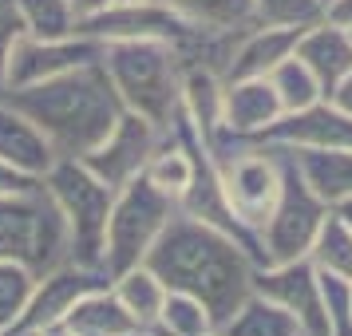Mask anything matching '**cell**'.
Segmentation results:
<instances>
[{
    "label": "cell",
    "instance_id": "cell-21",
    "mask_svg": "<svg viewBox=\"0 0 352 336\" xmlns=\"http://www.w3.org/2000/svg\"><path fill=\"white\" fill-rule=\"evenodd\" d=\"M111 293L119 297V304L127 309L139 328H155L162 304H166V293L170 289L159 281V273L151 265H131V269L115 273L111 277Z\"/></svg>",
    "mask_w": 352,
    "mask_h": 336
},
{
    "label": "cell",
    "instance_id": "cell-24",
    "mask_svg": "<svg viewBox=\"0 0 352 336\" xmlns=\"http://www.w3.org/2000/svg\"><path fill=\"white\" fill-rule=\"evenodd\" d=\"M151 333L159 336H218V317L190 293H166L159 320Z\"/></svg>",
    "mask_w": 352,
    "mask_h": 336
},
{
    "label": "cell",
    "instance_id": "cell-30",
    "mask_svg": "<svg viewBox=\"0 0 352 336\" xmlns=\"http://www.w3.org/2000/svg\"><path fill=\"white\" fill-rule=\"evenodd\" d=\"M324 16V0H254V24L309 28Z\"/></svg>",
    "mask_w": 352,
    "mask_h": 336
},
{
    "label": "cell",
    "instance_id": "cell-38",
    "mask_svg": "<svg viewBox=\"0 0 352 336\" xmlns=\"http://www.w3.org/2000/svg\"><path fill=\"white\" fill-rule=\"evenodd\" d=\"M16 336H40V333H16Z\"/></svg>",
    "mask_w": 352,
    "mask_h": 336
},
{
    "label": "cell",
    "instance_id": "cell-4",
    "mask_svg": "<svg viewBox=\"0 0 352 336\" xmlns=\"http://www.w3.org/2000/svg\"><path fill=\"white\" fill-rule=\"evenodd\" d=\"M0 261H20L36 277L72 261L67 222L44 182L36 190L0 198Z\"/></svg>",
    "mask_w": 352,
    "mask_h": 336
},
{
    "label": "cell",
    "instance_id": "cell-18",
    "mask_svg": "<svg viewBox=\"0 0 352 336\" xmlns=\"http://www.w3.org/2000/svg\"><path fill=\"white\" fill-rule=\"evenodd\" d=\"M60 328H67L72 336H131V333H139L135 317L119 304L111 285H103V289H96V293H87V297H80Z\"/></svg>",
    "mask_w": 352,
    "mask_h": 336
},
{
    "label": "cell",
    "instance_id": "cell-8",
    "mask_svg": "<svg viewBox=\"0 0 352 336\" xmlns=\"http://www.w3.org/2000/svg\"><path fill=\"white\" fill-rule=\"evenodd\" d=\"M166 135L170 131H162L159 123H151V119H143V115H135V111H123L119 123L107 131V139L80 162L87 170H96L107 186L119 190V186H127V182H135V178L143 175L151 155L162 146Z\"/></svg>",
    "mask_w": 352,
    "mask_h": 336
},
{
    "label": "cell",
    "instance_id": "cell-12",
    "mask_svg": "<svg viewBox=\"0 0 352 336\" xmlns=\"http://www.w3.org/2000/svg\"><path fill=\"white\" fill-rule=\"evenodd\" d=\"M261 143L273 146H324V150H352V115L340 111L333 99H320L305 111L281 115Z\"/></svg>",
    "mask_w": 352,
    "mask_h": 336
},
{
    "label": "cell",
    "instance_id": "cell-3",
    "mask_svg": "<svg viewBox=\"0 0 352 336\" xmlns=\"http://www.w3.org/2000/svg\"><path fill=\"white\" fill-rule=\"evenodd\" d=\"M103 67L123 99V111L143 115L162 131L175 127V119L182 115V76H186L182 52L159 40H115L103 44Z\"/></svg>",
    "mask_w": 352,
    "mask_h": 336
},
{
    "label": "cell",
    "instance_id": "cell-16",
    "mask_svg": "<svg viewBox=\"0 0 352 336\" xmlns=\"http://www.w3.org/2000/svg\"><path fill=\"white\" fill-rule=\"evenodd\" d=\"M301 28H285V24H250L238 36V44L230 52L222 80H261L270 76L273 67L281 64L285 56H293Z\"/></svg>",
    "mask_w": 352,
    "mask_h": 336
},
{
    "label": "cell",
    "instance_id": "cell-33",
    "mask_svg": "<svg viewBox=\"0 0 352 336\" xmlns=\"http://www.w3.org/2000/svg\"><path fill=\"white\" fill-rule=\"evenodd\" d=\"M67 4L76 8V16H80V20H87V16H96V12H103L111 0H67Z\"/></svg>",
    "mask_w": 352,
    "mask_h": 336
},
{
    "label": "cell",
    "instance_id": "cell-20",
    "mask_svg": "<svg viewBox=\"0 0 352 336\" xmlns=\"http://www.w3.org/2000/svg\"><path fill=\"white\" fill-rule=\"evenodd\" d=\"M218 336H309L297 324L293 313H285L277 301L261 297V293H250L245 301L222 320Z\"/></svg>",
    "mask_w": 352,
    "mask_h": 336
},
{
    "label": "cell",
    "instance_id": "cell-15",
    "mask_svg": "<svg viewBox=\"0 0 352 336\" xmlns=\"http://www.w3.org/2000/svg\"><path fill=\"white\" fill-rule=\"evenodd\" d=\"M0 159L8 166H16L20 175L40 178V182L60 162L56 146L48 143V135L36 127L20 107H12L8 99H0Z\"/></svg>",
    "mask_w": 352,
    "mask_h": 336
},
{
    "label": "cell",
    "instance_id": "cell-39",
    "mask_svg": "<svg viewBox=\"0 0 352 336\" xmlns=\"http://www.w3.org/2000/svg\"><path fill=\"white\" fill-rule=\"evenodd\" d=\"M0 336H8V333H4V328H0Z\"/></svg>",
    "mask_w": 352,
    "mask_h": 336
},
{
    "label": "cell",
    "instance_id": "cell-22",
    "mask_svg": "<svg viewBox=\"0 0 352 336\" xmlns=\"http://www.w3.org/2000/svg\"><path fill=\"white\" fill-rule=\"evenodd\" d=\"M190 175H194L190 146H186V139H182L175 127H170V135L162 139V146L151 155V162H146L143 178L151 182V186H159L162 194H170V198L178 202V198L186 194V186H190Z\"/></svg>",
    "mask_w": 352,
    "mask_h": 336
},
{
    "label": "cell",
    "instance_id": "cell-37",
    "mask_svg": "<svg viewBox=\"0 0 352 336\" xmlns=\"http://www.w3.org/2000/svg\"><path fill=\"white\" fill-rule=\"evenodd\" d=\"M131 336H159V333H151V328H139V333H131Z\"/></svg>",
    "mask_w": 352,
    "mask_h": 336
},
{
    "label": "cell",
    "instance_id": "cell-17",
    "mask_svg": "<svg viewBox=\"0 0 352 336\" xmlns=\"http://www.w3.org/2000/svg\"><path fill=\"white\" fill-rule=\"evenodd\" d=\"M305 186L333 210L352 198V150H324V146H285Z\"/></svg>",
    "mask_w": 352,
    "mask_h": 336
},
{
    "label": "cell",
    "instance_id": "cell-11",
    "mask_svg": "<svg viewBox=\"0 0 352 336\" xmlns=\"http://www.w3.org/2000/svg\"><path fill=\"white\" fill-rule=\"evenodd\" d=\"M103 60V44L91 36H64V40H36V36H20L12 48V67H8V91L12 87H28V83L56 80L64 71H76L83 64Z\"/></svg>",
    "mask_w": 352,
    "mask_h": 336
},
{
    "label": "cell",
    "instance_id": "cell-25",
    "mask_svg": "<svg viewBox=\"0 0 352 336\" xmlns=\"http://www.w3.org/2000/svg\"><path fill=\"white\" fill-rule=\"evenodd\" d=\"M16 16L24 24V36L36 40H64L80 32V16L67 0H12Z\"/></svg>",
    "mask_w": 352,
    "mask_h": 336
},
{
    "label": "cell",
    "instance_id": "cell-26",
    "mask_svg": "<svg viewBox=\"0 0 352 336\" xmlns=\"http://www.w3.org/2000/svg\"><path fill=\"white\" fill-rule=\"evenodd\" d=\"M265 80H270V87L277 91V103H281V111H285V115L305 111V107H313V103L324 99V87H320L317 76H313L297 56H285V60L273 67Z\"/></svg>",
    "mask_w": 352,
    "mask_h": 336
},
{
    "label": "cell",
    "instance_id": "cell-41",
    "mask_svg": "<svg viewBox=\"0 0 352 336\" xmlns=\"http://www.w3.org/2000/svg\"><path fill=\"white\" fill-rule=\"evenodd\" d=\"M349 36H352V32H349Z\"/></svg>",
    "mask_w": 352,
    "mask_h": 336
},
{
    "label": "cell",
    "instance_id": "cell-9",
    "mask_svg": "<svg viewBox=\"0 0 352 336\" xmlns=\"http://www.w3.org/2000/svg\"><path fill=\"white\" fill-rule=\"evenodd\" d=\"M103 285H111L107 273L91 269V265H76V261H64V265H56V269L40 273L32 297H28V309H24V317L16 320V328L8 336L60 328L64 317L76 309V301L87 297V293H96V289H103Z\"/></svg>",
    "mask_w": 352,
    "mask_h": 336
},
{
    "label": "cell",
    "instance_id": "cell-7",
    "mask_svg": "<svg viewBox=\"0 0 352 336\" xmlns=\"http://www.w3.org/2000/svg\"><path fill=\"white\" fill-rule=\"evenodd\" d=\"M277 150H281V194H277V202H273V214L261 222V229H257L265 265L305 257L309 245H313V238H317L320 222L329 218V206L305 186V178L297 175V166H293V159L285 155V146H277Z\"/></svg>",
    "mask_w": 352,
    "mask_h": 336
},
{
    "label": "cell",
    "instance_id": "cell-35",
    "mask_svg": "<svg viewBox=\"0 0 352 336\" xmlns=\"http://www.w3.org/2000/svg\"><path fill=\"white\" fill-rule=\"evenodd\" d=\"M333 210L340 214V222H344V225L352 229V198H344V202H340V206H333Z\"/></svg>",
    "mask_w": 352,
    "mask_h": 336
},
{
    "label": "cell",
    "instance_id": "cell-2",
    "mask_svg": "<svg viewBox=\"0 0 352 336\" xmlns=\"http://www.w3.org/2000/svg\"><path fill=\"white\" fill-rule=\"evenodd\" d=\"M4 99L48 135L60 159H87L123 115V99L111 87L103 60L64 71L56 80L12 87Z\"/></svg>",
    "mask_w": 352,
    "mask_h": 336
},
{
    "label": "cell",
    "instance_id": "cell-6",
    "mask_svg": "<svg viewBox=\"0 0 352 336\" xmlns=\"http://www.w3.org/2000/svg\"><path fill=\"white\" fill-rule=\"evenodd\" d=\"M178 202L159 186H151L143 175L115 190V206L107 218V241H103V269L107 277L143 265L151 245L159 241L166 222L175 218Z\"/></svg>",
    "mask_w": 352,
    "mask_h": 336
},
{
    "label": "cell",
    "instance_id": "cell-32",
    "mask_svg": "<svg viewBox=\"0 0 352 336\" xmlns=\"http://www.w3.org/2000/svg\"><path fill=\"white\" fill-rule=\"evenodd\" d=\"M324 20L352 32V0H329V4H324Z\"/></svg>",
    "mask_w": 352,
    "mask_h": 336
},
{
    "label": "cell",
    "instance_id": "cell-1",
    "mask_svg": "<svg viewBox=\"0 0 352 336\" xmlns=\"http://www.w3.org/2000/svg\"><path fill=\"white\" fill-rule=\"evenodd\" d=\"M143 265L159 273V281L170 293H190L222 320L254 293L257 261L238 238L222 234L218 225H206L175 210L159 241L151 245Z\"/></svg>",
    "mask_w": 352,
    "mask_h": 336
},
{
    "label": "cell",
    "instance_id": "cell-34",
    "mask_svg": "<svg viewBox=\"0 0 352 336\" xmlns=\"http://www.w3.org/2000/svg\"><path fill=\"white\" fill-rule=\"evenodd\" d=\"M329 99H333V103L340 107V111H349V115H352V76H349L344 83H340V87H336V91H333Z\"/></svg>",
    "mask_w": 352,
    "mask_h": 336
},
{
    "label": "cell",
    "instance_id": "cell-23",
    "mask_svg": "<svg viewBox=\"0 0 352 336\" xmlns=\"http://www.w3.org/2000/svg\"><path fill=\"white\" fill-rule=\"evenodd\" d=\"M162 4L206 32H241L254 24V0H162Z\"/></svg>",
    "mask_w": 352,
    "mask_h": 336
},
{
    "label": "cell",
    "instance_id": "cell-27",
    "mask_svg": "<svg viewBox=\"0 0 352 336\" xmlns=\"http://www.w3.org/2000/svg\"><path fill=\"white\" fill-rule=\"evenodd\" d=\"M309 261L317 265L320 273H340V277H352V229L340 222V214L329 210V218L320 222L317 238L309 245Z\"/></svg>",
    "mask_w": 352,
    "mask_h": 336
},
{
    "label": "cell",
    "instance_id": "cell-19",
    "mask_svg": "<svg viewBox=\"0 0 352 336\" xmlns=\"http://www.w3.org/2000/svg\"><path fill=\"white\" fill-rule=\"evenodd\" d=\"M222 91L226 80L202 64H186L182 76V119L190 123L202 139H210L222 127Z\"/></svg>",
    "mask_w": 352,
    "mask_h": 336
},
{
    "label": "cell",
    "instance_id": "cell-28",
    "mask_svg": "<svg viewBox=\"0 0 352 336\" xmlns=\"http://www.w3.org/2000/svg\"><path fill=\"white\" fill-rule=\"evenodd\" d=\"M36 289V273L20 261H0V328L12 333L16 320L28 309V297Z\"/></svg>",
    "mask_w": 352,
    "mask_h": 336
},
{
    "label": "cell",
    "instance_id": "cell-31",
    "mask_svg": "<svg viewBox=\"0 0 352 336\" xmlns=\"http://www.w3.org/2000/svg\"><path fill=\"white\" fill-rule=\"evenodd\" d=\"M36 186H40V178L20 175L16 166H8V162L0 159V198H4V194H24V190H36Z\"/></svg>",
    "mask_w": 352,
    "mask_h": 336
},
{
    "label": "cell",
    "instance_id": "cell-40",
    "mask_svg": "<svg viewBox=\"0 0 352 336\" xmlns=\"http://www.w3.org/2000/svg\"><path fill=\"white\" fill-rule=\"evenodd\" d=\"M324 4H329V0H324Z\"/></svg>",
    "mask_w": 352,
    "mask_h": 336
},
{
    "label": "cell",
    "instance_id": "cell-14",
    "mask_svg": "<svg viewBox=\"0 0 352 336\" xmlns=\"http://www.w3.org/2000/svg\"><path fill=\"white\" fill-rule=\"evenodd\" d=\"M293 56L317 76V83L324 87V99L352 76V36H349V28H336V24H329L324 16H320L317 24L301 28Z\"/></svg>",
    "mask_w": 352,
    "mask_h": 336
},
{
    "label": "cell",
    "instance_id": "cell-5",
    "mask_svg": "<svg viewBox=\"0 0 352 336\" xmlns=\"http://www.w3.org/2000/svg\"><path fill=\"white\" fill-rule=\"evenodd\" d=\"M44 186H48V194L56 198V206L67 222L72 261L103 269V241H107V218H111L115 206V186H107L80 159H60L44 175Z\"/></svg>",
    "mask_w": 352,
    "mask_h": 336
},
{
    "label": "cell",
    "instance_id": "cell-29",
    "mask_svg": "<svg viewBox=\"0 0 352 336\" xmlns=\"http://www.w3.org/2000/svg\"><path fill=\"white\" fill-rule=\"evenodd\" d=\"M320 304H324L329 336H352V277L320 273Z\"/></svg>",
    "mask_w": 352,
    "mask_h": 336
},
{
    "label": "cell",
    "instance_id": "cell-36",
    "mask_svg": "<svg viewBox=\"0 0 352 336\" xmlns=\"http://www.w3.org/2000/svg\"><path fill=\"white\" fill-rule=\"evenodd\" d=\"M40 336H72L67 328H48V333H40Z\"/></svg>",
    "mask_w": 352,
    "mask_h": 336
},
{
    "label": "cell",
    "instance_id": "cell-13",
    "mask_svg": "<svg viewBox=\"0 0 352 336\" xmlns=\"http://www.w3.org/2000/svg\"><path fill=\"white\" fill-rule=\"evenodd\" d=\"M281 103L277 91L270 87V80H226L222 91V135L234 139H265V131L281 119Z\"/></svg>",
    "mask_w": 352,
    "mask_h": 336
},
{
    "label": "cell",
    "instance_id": "cell-10",
    "mask_svg": "<svg viewBox=\"0 0 352 336\" xmlns=\"http://www.w3.org/2000/svg\"><path fill=\"white\" fill-rule=\"evenodd\" d=\"M254 293L270 297L285 313H293L309 336H329V320H324V304H320V273L309 257L257 265Z\"/></svg>",
    "mask_w": 352,
    "mask_h": 336
}]
</instances>
